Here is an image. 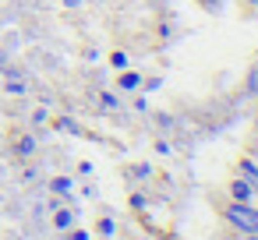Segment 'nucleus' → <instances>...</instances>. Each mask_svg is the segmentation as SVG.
Masks as SVG:
<instances>
[{"instance_id": "f03ea898", "label": "nucleus", "mask_w": 258, "mask_h": 240, "mask_svg": "<svg viewBox=\"0 0 258 240\" xmlns=\"http://www.w3.org/2000/svg\"><path fill=\"white\" fill-rule=\"evenodd\" d=\"M230 191H233V198H237V201H247V194H251V187H247L244 180H233V187H230Z\"/></svg>"}, {"instance_id": "39448f33", "label": "nucleus", "mask_w": 258, "mask_h": 240, "mask_svg": "<svg viewBox=\"0 0 258 240\" xmlns=\"http://www.w3.org/2000/svg\"><path fill=\"white\" fill-rule=\"evenodd\" d=\"M254 148H258V145H254Z\"/></svg>"}, {"instance_id": "f257e3e1", "label": "nucleus", "mask_w": 258, "mask_h": 240, "mask_svg": "<svg viewBox=\"0 0 258 240\" xmlns=\"http://www.w3.org/2000/svg\"><path fill=\"white\" fill-rule=\"evenodd\" d=\"M226 219L233 222V229L240 233H258V208H251L247 201H233L226 208Z\"/></svg>"}, {"instance_id": "7ed1b4c3", "label": "nucleus", "mask_w": 258, "mask_h": 240, "mask_svg": "<svg viewBox=\"0 0 258 240\" xmlns=\"http://www.w3.org/2000/svg\"><path fill=\"white\" fill-rule=\"evenodd\" d=\"M251 187H254V191H258V180H251Z\"/></svg>"}, {"instance_id": "20e7f679", "label": "nucleus", "mask_w": 258, "mask_h": 240, "mask_svg": "<svg viewBox=\"0 0 258 240\" xmlns=\"http://www.w3.org/2000/svg\"><path fill=\"white\" fill-rule=\"evenodd\" d=\"M251 236H254V233H251ZM254 240H258V236H254Z\"/></svg>"}]
</instances>
